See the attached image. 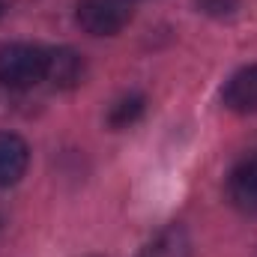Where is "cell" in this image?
I'll use <instances>...</instances> for the list:
<instances>
[{"instance_id":"1","label":"cell","mask_w":257,"mask_h":257,"mask_svg":"<svg viewBox=\"0 0 257 257\" xmlns=\"http://www.w3.org/2000/svg\"><path fill=\"white\" fill-rule=\"evenodd\" d=\"M48 51L30 42H12L0 48V84L9 90H30L45 81Z\"/></svg>"},{"instance_id":"2","label":"cell","mask_w":257,"mask_h":257,"mask_svg":"<svg viewBox=\"0 0 257 257\" xmlns=\"http://www.w3.org/2000/svg\"><path fill=\"white\" fill-rule=\"evenodd\" d=\"M75 18L90 36H114L132 18L128 0H78Z\"/></svg>"},{"instance_id":"3","label":"cell","mask_w":257,"mask_h":257,"mask_svg":"<svg viewBox=\"0 0 257 257\" xmlns=\"http://www.w3.org/2000/svg\"><path fill=\"white\" fill-rule=\"evenodd\" d=\"M227 197L239 212H245V215L257 212V153L233 165V171L227 177Z\"/></svg>"},{"instance_id":"4","label":"cell","mask_w":257,"mask_h":257,"mask_svg":"<svg viewBox=\"0 0 257 257\" xmlns=\"http://www.w3.org/2000/svg\"><path fill=\"white\" fill-rule=\"evenodd\" d=\"M221 102L236 114H257V66H245L230 75L221 90Z\"/></svg>"},{"instance_id":"5","label":"cell","mask_w":257,"mask_h":257,"mask_svg":"<svg viewBox=\"0 0 257 257\" xmlns=\"http://www.w3.org/2000/svg\"><path fill=\"white\" fill-rule=\"evenodd\" d=\"M84 57L75 48H54L48 51V66H45V81H51L57 90H72L84 81Z\"/></svg>"},{"instance_id":"6","label":"cell","mask_w":257,"mask_h":257,"mask_svg":"<svg viewBox=\"0 0 257 257\" xmlns=\"http://www.w3.org/2000/svg\"><path fill=\"white\" fill-rule=\"evenodd\" d=\"M27 162H30L27 144L12 132H0V189L15 186L24 177Z\"/></svg>"},{"instance_id":"7","label":"cell","mask_w":257,"mask_h":257,"mask_svg":"<svg viewBox=\"0 0 257 257\" xmlns=\"http://www.w3.org/2000/svg\"><path fill=\"white\" fill-rule=\"evenodd\" d=\"M141 257H192V242H189L186 227L168 224L165 230H159L147 242V248L141 251Z\"/></svg>"},{"instance_id":"8","label":"cell","mask_w":257,"mask_h":257,"mask_svg":"<svg viewBox=\"0 0 257 257\" xmlns=\"http://www.w3.org/2000/svg\"><path fill=\"white\" fill-rule=\"evenodd\" d=\"M141 114H144V96L132 93V96H123V99H117V102L111 105L108 123L114 128H126V126H132Z\"/></svg>"},{"instance_id":"9","label":"cell","mask_w":257,"mask_h":257,"mask_svg":"<svg viewBox=\"0 0 257 257\" xmlns=\"http://www.w3.org/2000/svg\"><path fill=\"white\" fill-rule=\"evenodd\" d=\"M239 3L242 0H194V6L203 15H209V18H227V15H233L239 9Z\"/></svg>"},{"instance_id":"10","label":"cell","mask_w":257,"mask_h":257,"mask_svg":"<svg viewBox=\"0 0 257 257\" xmlns=\"http://www.w3.org/2000/svg\"><path fill=\"white\" fill-rule=\"evenodd\" d=\"M0 15H3V0H0Z\"/></svg>"}]
</instances>
